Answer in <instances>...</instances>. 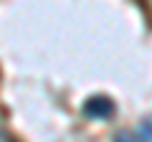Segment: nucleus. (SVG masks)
Returning a JSON list of instances; mask_svg holds the SVG:
<instances>
[{"mask_svg":"<svg viewBox=\"0 0 152 142\" xmlns=\"http://www.w3.org/2000/svg\"><path fill=\"white\" fill-rule=\"evenodd\" d=\"M84 112H86L91 119H107V117L114 114V104H112V99H107V97H91L84 104Z\"/></svg>","mask_w":152,"mask_h":142,"instance_id":"1","label":"nucleus"},{"mask_svg":"<svg viewBox=\"0 0 152 142\" xmlns=\"http://www.w3.org/2000/svg\"><path fill=\"white\" fill-rule=\"evenodd\" d=\"M117 142H142V140H134V137H129V135H119Z\"/></svg>","mask_w":152,"mask_h":142,"instance_id":"2","label":"nucleus"}]
</instances>
